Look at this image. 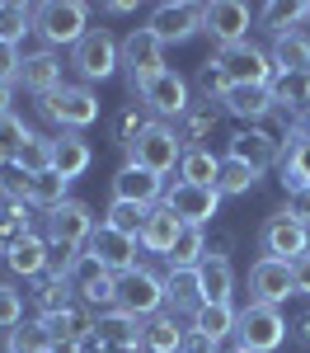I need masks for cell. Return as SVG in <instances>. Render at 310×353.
I'll return each mask as SVG.
<instances>
[{
    "label": "cell",
    "mask_w": 310,
    "mask_h": 353,
    "mask_svg": "<svg viewBox=\"0 0 310 353\" xmlns=\"http://www.w3.org/2000/svg\"><path fill=\"white\" fill-rule=\"evenodd\" d=\"M33 33L47 48H76L89 33V5H80V0H47L33 14Z\"/></svg>",
    "instance_id": "6da1fadb"
},
{
    "label": "cell",
    "mask_w": 310,
    "mask_h": 353,
    "mask_svg": "<svg viewBox=\"0 0 310 353\" xmlns=\"http://www.w3.org/2000/svg\"><path fill=\"white\" fill-rule=\"evenodd\" d=\"M287 339V321L278 306H258L250 301L235 321V353H273Z\"/></svg>",
    "instance_id": "7a4b0ae2"
},
{
    "label": "cell",
    "mask_w": 310,
    "mask_h": 353,
    "mask_svg": "<svg viewBox=\"0 0 310 353\" xmlns=\"http://www.w3.org/2000/svg\"><path fill=\"white\" fill-rule=\"evenodd\" d=\"M122 66H127V85H132V94H141L160 71H169V66H165V43H160L151 28H132V33L122 38Z\"/></svg>",
    "instance_id": "3957f363"
},
{
    "label": "cell",
    "mask_w": 310,
    "mask_h": 353,
    "mask_svg": "<svg viewBox=\"0 0 310 353\" xmlns=\"http://www.w3.org/2000/svg\"><path fill=\"white\" fill-rule=\"evenodd\" d=\"M43 118H52L61 132H80L99 118V99L89 85H61L43 99Z\"/></svg>",
    "instance_id": "277c9868"
},
{
    "label": "cell",
    "mask_w": 310,
    "mask_h": 353,
    "mask_svg": "<svg viewBox=\"0 0 310 353\" xmlns=\"http://www.w3.org/2000/svg\"><path fill=\"white\" fill-rule=\"evenodd\" d=\"M212 66L225 71V81L230 85H273V57L263 52V48H254V43H235V48H217L212 57Z\"/></svg>",
    "instance_id": "5b68a950"
},
{
    "label": "cell",
    "mask_w": 310,
    "mask_h": 353,
    "mask_svg": "<svg viewBox=\"0 0 310 353\" xmlns=\"http://www.w3.org/2000/svg\"><path fill=\"white\" fill-rule=\"evenodd\" d=\"M71 66L80 71L85 81H109L113 71L122 66V48L113 43L109 28H89L80 43L71 48Z\"/></svg>",
    "instance_id": "8992f818"
},
{
    "label": "cell",
    "mask_w": 310,
    "mask_h": 353,
    "mask_svg": "<svg viewBox=\"0 0 310 353\" xmlns=\"http://www.w3.org/2000/svg\"><path fill=\"white\" fill-rule=\"evenodd\" d=\"M160 306H165V283L151 269L118 273V311H127L137 321H151V316H160Z\"/></svg>",
    "instance_id": "52a82bcc"
},
{
    "label": "cell",
    "mask_w": 310,
    "mask_h": 353,
    "mask_svg": "<svg viewBox=\"0 0 310 353\" xmlns=\"http://www.w3.org/2000/svg\"><path fill=\"white\" fill-rule=\"evenodd\" d=\"M160 203H165L184 226H202V231H207V221L217 217V208H221V193L202 189V184H188V179H174Z\"/></svg>",
    "instance_id": "ba28073f"
},
{
    "label": "cell",
    "mask_w": 310,
    "mask_h": 353,
    "mask_svg": "<svg viewBox=\"0 0 310 353\" xmlns=\"http://www.w3.org/2000/svg\"><path fill=\"white\" fill-rule=\"evenodd\" d=\"M250 5H240V0H212V5H202V33H212L217 38V48H235V43H250Z\"/></svg>",
    "instance_id": "9c48e42d"
},
{
    "label": "cell",
    "mask_w": 310,
    "mask_h": 353,
    "mask_svg": "<svg viewBox=\"0 0 310 353\" xmlns=\"http://www.w3.org/2000/svg\"><path fill=\"white\" fill-rule=\"evenodd\" d=\"M127 161H132V165H146L151 174H169L174 165L184 161V141L174 137V128L151 123V128H146V137H141L137 146L127 151Z\"/></svg>",
    "instance_id": "30bf717a"
},
{
    "label": "cell",
    "mask_w": 310,
    "mask_h": 353,
    "mask_svg": "<svg viewBox=\"0 0 310 353\" xmlns=\"http://www.w3.org/2000/svg\"><path fill=\"white\" fill-rule=\"evenodd\" d=\"M263 259H282V264H291V259H301L310 250V226L296 217H287V212H278V217L263 221Z\"/></svg>",
    "instance_id": "8fae6325"
},
{
    "label": "cell",
    "mask_w": 310,
    "mask_h": 353,
    "mask_svg": "<svg viewBox=\"0 0 310 353\" xmlns=\"http://www.w3.org/2000/svg\"><path fill=\"white\" fill-rule=\"evenodd\" d=\"M137 245L141 241L122 236V231H113L109 221H99L94 236H89V245H85V254H89L99 269H109V273H132V269H137Z\"/></svg>",
    "instance_id": "7c38bea8"
},
{
    "label": "cell",
    "mask_w": 310,
    "mask_h": 353,
    "mask_svg": "<svg viewBox=\"0 0 310 353\" xmlns=\"http://www.w3.org/2000/svg\"><path fill=\"white\" fill-rule=\"evenodd\" d=\"M94 212H89V203H80V198H66L56 212H47V241L56 245H71V250H85L89 245V236H94Z\"/></svg>",
    "instance_id": "4fadbf2b"
},
{
    "label": "cell",
    "mask_w": 310,
    "mask_h": 353,
    "mask_svg": "<svg viewBox=\"0 0 310 353\" xmlns=\"http://www.w3.org/2000/svg\"><path fill=\"white\" fill-rule=\"evenodd\" d=\"M71 288L80 292V301L89 306V311H113L118 306V273H109V269H99L89 254H80V264L71 269Z\"/></svg>",
    "instance_id": "5bb4252c"
},
{
    "label": "cell",
    "mask_w": 310,
    "mask_h": 353,
    "mask_svg": "<svg viewBox=\"0 0 310 353\" xmlns=\"http://www.w3.org/2000/svg\"><path fill=\"white\" fill-rule=\"evenodd\" d=\"M230 156L235 161H245L250 170H273V165H282V137L273 132V128H240V132L230 137Z\"/></svg>",
    "instance_id": "9a60e30c"
},
{
    "label": "cell",
    "mask_w": 310,
    "mask_h": 353,
    "mask_svg": "<svg viewBox=\"0 0 310 353\" xmlns=\"http://www.w3.org/2000/svg\"><path fill=\"white\" fill-rule=\"evenodd\" d=\"M287 297H296V288H291V264H282V259H258L250 269V301H258V306H282Z\"/></svg>",
    "instance_id": "2e32d148"
},
{
    "label": "cell",
    "mask_w": 310,
    "mask_h": 353,
    "mask_svg": "<svg viewBox=\"0 0 310 353\" xmlns=\"http://www.w3.org/2000/svg\"><path fill=\"white\" fill-rule=\"evenodd\" d=\"M141 104L155 109L160 118H174V123H179L184 113L193 109V104H188V81H184L179 71H160L155 81L141 90Z\"/></svg>",
    "instance_id": "e0dca14e"
},
{
    "label": "cell",
    "mask_w": 310,
    "mask_h": 353,
    "mask_svg": "<svg viewBox=\"0 0 310 353\" xmlns=\"http://www.w3.org/2000/svg\"><path fill=\"white\" fill-rule=\"evenodd\" d=\"M146 28L160 43H188L193 33H202V5H155Z\"/></svg>",
    "instance_id": "ac0fdd59"
},
{
    "label": "cell",
    "mask_w": 310,
    "mask_h": 353,
    "mask_svg": "<svg viewBox=\"0 0 310 353\" xmlns=\"http://www.w3.org/2000/svg\"><path fill=\"white\" fill-rule=\"evenodd\" d=\"M113 198L118 203H141V208H155L160 198H165V184H160V174H151L146 165H122L118 174H113Z\"/></svg>",
    "instance_id": "d6986e66"
},
{
    "label": "cell",
    "mask_w": 310,
    "mask_h": 353,
    "mask_svg": "<svg viewBox=\"0 0 310 353\" xmlns=\"http://www.w3.org/2000/svg\"><path fill=\"white\" fill-rule=\"evenodd\" d=\"M221 109L235 113V118H245L250 128H258V123H268V118L278 113V104H273V90H268V85H230L221 94Z\"/></svg>",
    "instance_id": "ffe728a7"
},
{
    "label": "cell",
    "mask_w": 310,
    "mask_h": 353,
    "mask_svg": "<svg viewBox=\"0 0 310 353\" xmlns=\"http://www.w3.org/2000/svg\"><path fill=\"white\" fill-rule=\"evenodd\" d=\"M19 85L33 90L38 99H47L52 90H61V57L52 48H43V52H28L24 66H19Z\"/></svg>",
    "instance_id": "44dd1931"
},
{
    "label": "cell",
    "mask_w": 310,
    "mask_h": 353,
    "mask_svg": "<svg viewBox=\"0 0 310 353\" xmlns=\"http://www.w3.org/2000/svg\"><path fill=\"white\" fill-rule=\"evenodd\" d=\"M94 344H99V353L141 344V321L113 306V311H104V316H94Z\"/></svg>",
    "instance_id": "7402d4cb"
},
{
    "label": "cell",
    "mask_w": 310,
    "mask_h": 353,
    "mask_svg": "<svg viewBox=\"0 0 310 353\" xmlns=\"http://www.w3.org/2000/svg\"><path fill=\"white\" fill-rule=\"evenodd\" d=\"M89 161H94V151H89V141H85L80 132H61L52 137V170L71 184V179H80L85 170H89Z\"/></svg>",
    "instance_id": "603a6c76"
},
{
    "label": "cell",
    "mask_w": 310,
    "mask_h": 353,
    "mask_svg": "<svg viewBox=\"0 0 310 353\" xmlns=\"http://www.w3.org/2000/svg\"><path fill=\"white\" fill-rule=\"evenodd\" d=\"M179 236H184V221L174 217L165 203H155V208H151V217H146V226H141V250L165 254V259H169V250H174Z\"/></svg>",
    "instance_id": "cb8c5ba5"
},
{
    "label": "cell",
    "mask_w": 310,
    "mask_h": 353,
    "mask_svg": "<svg viewBox=\"0 0 310 353\" xmlns=\"http://www.w3.org/2000/svg\"><path fill=\"white\" fill-rule=\"evenodd\" d=\"M273 71L278 76H296V71H310V33L301 28H287L273 38Z\"/></svg>",
    "instance_id": "d4e9b609"
},
{
    "label": "cell",
    "mask_w": 310,
    "mask_h": 353,
    "mask_svg": "<svg viewBox=\"0 0 310 353\" xmlns=\"http://www.w3.org/2000/svg\"><path fill=\"white\" fill-rule=\"evenodd\" d=\"M282 174H287V189H301V184H310V128H306V118H301V123L287 132Z\"/></svg>",
    "instance_id": "484cf974"
},
{
    "label": "cell",
    "mask_w": 310,
    "mask_h": 353,
    "mask_svg": "<svg viewBox=\"0 0 310 353\" xmlns=\"http://www.w3.org/2000/svg\"><path fill=\"white\" fill-rule=\"evenodd\" d=\"M165 306H169V316H179V311H193L197 316V306H202V273L197 269H169Z\"/></svg>",
    "instance_id": "4316f807"
},
{
    "label": "cell",
    "mask_w": 310,
    "mask_h": 353,
    "mask_svg": "<svg viewBox=\"0 0 310 353\" xmlns=\"http://www.w3.org/2000/svg\"><path fill=\"white\" fill-rule=\"evenodd\" d=\"M217 118H221V113H217V104H193V109L184 113V118L174 123V137L184 141V151H207L202 141L217 132Z\"/></svg>",
    "instance_id": "83f0119b"
},
{
    "label": "cell",
    "mask_w": 310,
    "mask_h": 353,
    "mask_svg": "<svg viewBox=\"0 0 310 353\" xmlns=\"http://www.w3.org/2000/svg\"><path fill=\"white\" fill-rule=\"evenodd\" d=\"M43 325H47V334H52V344H61V339L85 344V339H94V311H89V306H66V311L47 316Z\"/></svg>",
    "instance_id": "f1b7e54d"
},
{
    "label": "cell",
    "mask_w": 310,
    "mask_h": 353,
    "mask_svg": "<svg viewBox=\"0 0 310 353\" xmlns=\"http://www.w3.org/2000/svg\"><path fill=\"white\" fill-rule=\"evenodd\" d=\"M184 334L179 330V316H151L141 325V349L146 353H184Z\"/></svg>",
    "instance_id": "f546056e"
},
{
    "label": "cell",
    "mask_w": 310,
    "mask_h": 353,
    "mask_svg": "<svg viewBox=\"0 0 310 353\" xmlns=\"http://www.w3.org/2000/svg\"><path fill=\"white\" fill-rule=\"evenodd\" d=\"M202 306H230V292H235V273H230V259H202Z\"/></svg>",
    "instance_id": "4dcf8cb0"
},
{
    "label": "cell",
    "mask_w": 310,
    "mask_h": 353,
    "mask_svg": "<svg viewBox=\"0 0 310 353\" xmlns=\"http://www.w3.org/2000/svg\"><path fill=\"white\" fill-rule=\"evenodd\" d=\"M71 278H56V273H43V278H33V306L43 311V321L56 316V311H66V306H76L71 301Z\"/></svg>",
    "instance_id": "1f68e13d"
},
{
    "label": "cell",
    "mask_w": 310,
    "mask_h": 353,
    "mask_svg": "<svg viewBox=\"0 0 310 353\" xmlns=\"http://www.w3.org/2000/svg\"><path fill=\"white\" fill-rule=\"evenodd\" d=\"M5 264L19 273V278H43L47 273V241L43 236H24V241L5 254Z\"/></svg>",
    "instance_id": "d6a6232c"
},
{
    "label": "cell",
    "mask_w": 310,
    "mask_h": 353,
    "mask_svg": "<svg viewBox=\"0 0 310 353\" xmlns=\"http://www.w3.org/2000/svg\"><path fill=\"white\" fill-rule=\"evenodd\" d=\"M207 259V231L202 226H184V236L169 250V269H202Z\"/></svg>",
    "instance_id": "836d02e7"
},
{
    "label": "cell",
    "mask_w": 310,
    "mask_h": 353,
    "mask_svg": "<svg viewBox=\"0 0 310 353\" xmlns=\"http://www.w3.org/2000/svg\"><path fill=\"white\" fill-rule=\"evenodd\" d=\"M33 5H24V0H0V43H14L19 48V38L24 33H33Z\"/></svg>",
    "instance_id": "e575fe53"
},
{
    "label": "cell",
    "mask_w": 310,
    "mask_h": 353,
    "mask_svg": "<svg viewBox=\"0 0 310 353\" xmlns=\"http://www.w3.org/2000/svg\"><path fill=\"white\" fill-rule=\"evenodd\" d=\"M217 174H221V156H212V151H184V161H179V179L202 184V189H217Z\"/></svg>",
    "instance_id": "d590c367"
},
{
    "label": "cell",
    "mask_w": 310,
    "mask_h": 353,
    "mask_svg": "<svg viewBox=\"0 0 310 353\" xmlns=\"http://www.w3.org/2000/svg\"><path fill=\"white\" fill-rule=\"evenodd\" d=\"M258 184V170H250L245 161H235V156H221V174H217V193L221 198H240V193H250Z\"/></svg>",
    "instance_id": "8d00e7d4"
},
{
    "label": "cell",
    "mask_w": 310,
    "mask_h": 353,
    "mask_svg": "<svg viewBox=\"0 0 310 353\" xmlns=\"http://www.w3.org/2000/svg\"><path fill=\"white\" fill-rule=\"evenodd\" d=\"M235 321H240V311H230V306H197V316H193V330L197 334H207V339H217L221 344L225 334H235Z\"/></svg>",
    "instance_id": "74e56055"
},
{
    "label": "cell",
    "mask_w": 310,
    "mask_h": 353,
    "mask_svg": "<svg viewBox=\"0 0 310 353\" xmlns=\"http://www.w3.org/2000/svg\"><path fill=\"white\" fill-rule=\"evenodd\" d=\"M5 349L10 353H52V334L43 321H24V325H14L5 334Z\"/></svg>",
    "instance_id": "f35d334b"
},
{
    "label": "cell",
    "mask_w": 310,
    "mask_h": 353,
    "mask_svg": "<svg viewBox=\"0 0 310 353\" xmlns=\"http://www.w3.org/2000/svg\"><path fill=\"white\" fill-rule=\"evenodd\" d=\"M0 203H10V208H28V203H33V174L19 170V165L0 170Z\"/></svg>",
    "instance_id": "ab89813d"
},
{
    "label": "cell",
    "mask_w": 310,
    "mask_h": 353,
    "mask_svg": "<svg viewBox=\"0 0 310 353\" xmlns=\"http://www.w3.org/2000/svg\"><path fill=\"white\" fill-rule=\"evenodd\" d=\"M66 179L56 174V170H43V174H33V208H43V212H56L61 203H66Z\"/></svg>",
    "instance_id": "60d3db41"
},
{
    "label": "cell",
    "mask_w": 310,
    "mask_h": 353,
    "mask_svg": "<svg viewBox=\"0 0 310 353\" xmlns=\"http://www.w3.org/2000/svg\"><path fill=\"white\" fill-rule=\"evenodd\" d=\"M146 217H151V208H141V203H118V198H113V208H109V226L122 231V236H132V241H141Z\"/></svg>",
    "instance_id": "b9f144b4"
},
{
    "label": "cell",
    "mask_w": 310,
    "mask_h": 353,
    "mask_svg": "<svg viewBox=\"0 0 310 353\" xmlns=\"http://www.w3.org/2000/svg\"><path fill=\"white\" fill-rule=\"evenodd\" d=\"M258 19H263V28H273V38L278 33H287V28H296V19H306V5L301 0H273V5H263L258 10Z\"/></svg>",
    "instance_id": "7bdbcfd3"
},
{
    "label": "cell",
    "mask_w": 310,
    "mask_h": 353,
    "mask_svg": "<svg viewBox=\"0 0 310 353\" xmlns=\"http://www.w3.org/2000/svg\"><path fill=\"white\" fill-rule=\"evenodd\" d=\"M14 165H19V170H28V174H43V170H52V137H38V132H33L24 146H19Z\"/></svg>",
    "instance_id": "ee69618b"
},
{
    "label": "cell",
    "mask_w": 310,
    "mask_h": 353,
    "mask_svg": "<svg viewBox=\"0 0 310 353\" xmlns=\"http://www.w3.org/2000/svg\"><path fill=\"white\" fill-rule=\"evenodd\" d=\"M24 236H33V231H28L24 208H10V203H0V254H10V250L24 241Z\"/></svg>",
    "instance_id": "f6af8a7d"
},
{
    "label": "cell",
    "mask_w": 310,
    "mask_h": 353,
    "mask_svg": "<svg viewBox=\"0 0 310 353\" xmlns=\"http://www.w3.org/2000/svg\"><path fill=\"white\" fill-rule=\"evenodd\" d=\"M28 137H33V132H28L19 118H0V170L14 165V156H19V146H24Z\"/></svg>",
    "instance_id": "bcb514c9"
},
{
    "label": "cell",
    "mask_w": 310,
    "mask_h": 353,
    "mask_svg": "<svg viewBox=\"0 0 310 353\" xmlns=\"http://www.w3.org/2000/svg\"><path fill=\"white\" fill-rule=\"evenodd\" d=\"M146 128H151V123H146L137 109H122V113H118V123H113V137H118V146H122V151H132L141 137H146Z\"/></svg>",
    "instance_id": "7dc6e473"
},
{
    "label": "cell",
    "mask_w": 310,
    "mask_h": 353,
    "mask_svg": "<svg viewBox=\"0 0 310 353\" xmlns=\"http://www.w3.org/2000/svg\"><path fill=\"white\" fill-rule=\"evenodd\" d=\"M14 325H24V297H19L10 283H0V330L10 334Z\"/></svg>",
    "instance_id": "c3c4849f"
},
{
    "label": "cell",
    "mask_w": 310,
    "mask_h": 353,
    "mask_svg": "<svg viewBox=\"0 0 310 353\" xmlns=\"http://www.w3.org/2000/svg\"><path fill=\"white\" fill-rule=\"evenodd\" d=\"M197 90H202V99L207 104H221V94L230 90V81H225V71H217L212 61L202 66V76H197Z\"/></svg>",
    "instance_id": "681fc988"
},
{
    "label": "cell",
    "mask_w": 310,
    "mask_h": 353,
    "mask_svg": "<svg viewBox=\"0 0 310 353\" xmlns=\"http://www.w3.org/2000/svg\"><path fill=\"white\" fill-rule=\"evenodd\" d=\"M19 66H24V57L14 43H0V85H14L19 81Z\"/></svg>",
    "instance_id": "f907efd6"
},
{
    "label": "cell",
    "mask_w": 310,
    "mask_h": 353,
    "mask_svg": "<svg viewBox=\"0 0 310 353\" xmlns=\"http://www.w3.org/2000/svg\"><path fill=\"white\" fill-rule=\"evenodd\" d=\"M282 212L310 226V184H301V189H287V208H282Z\"/></svg>",
    "instance_id": "816d5d0a"
},
{
    "label": "cell",
    "mask_w": 310,
    "mask_h": 353,
    "mask_svg": "<svg viewBox=\"0 0 310 353\" xmlns=\"http://www.w3.org/2000/svg\"><path fill=\"white\" fill-rule=\"evenodd\" d=\"M291 288H296V297H310V250L301 259H291Z\"/></svg>",
    "instance_id": "f5cc1de1"
},
{
    "label": "cell",
    "mask_w": 310,
    "mask_h": 353,
    "mask_svg": "<svg viewBox=\"0 0 310 353\" xmlns=\"http://www.w3.org/2000/svg\"><path fill=\"white\" fill-rule=\"evenodd\" d=\"M184 353H221V344L207 339V334H197V330H188L184 334Z\"/></svg>",
    "instance_id": "db71d44e"
},
{
    "label": "cell",
    "mask_w": 310,
    "mask_h": 353,
    "mask_svg": "<svg viewBox=\"0 0 310 353\" xmlns=\"http://www.w3.org/2000/svg\"><path fill=\"white\" fill-rule=\"evenodd\" d=\"M230 236H225V231H217V236H207V259H225V254H230Z\"/></svg>",
    "instance_id": "11a10c76"
},
{
    "label": "cell",
    "mask_w": 310,
    "mask_h": 353,
    "mask_svg": "<svg viewBox=\"0 0 310 353\" xmlns=\"http://www.w3.org/2000/svg\"><path fill=\"white\" fill-rule=\"evenodd\" d=\"M0 118H14V85H0Z\"/></svg>",
    "instance_id": "9f6ffc18"
},
{
    "label": "cell",
    "mask_w": 310,
    "mask_h": 353,
    "mask_svg": "<svg viewBox=\"0 0 310 353\" xmlns=\"http://www.w3.org/2000/svg\"><path fill=\"white\" fill-rule=\"evenodd\" d=\"M291 330H296V339H301V344H310V311H301V316L291 321Z\"/></svg>",
    "instance_id": "6f0895ef"
},
{
    "label": "cell",
    "mask_w": 310,
    "mask_h": 353,
    "mask_svg": "<svg viewBox=\"0 0 310 353\" xmlns=\"http://www.w3.org/2000/svg\"><path fill=\"white\" fill-rule=\"evenodd\" d=\"M104 14H132V0H109Z\"/></svg>",
    "instance_id": "680465c9"
},
{
    "label": "cell",
    "mask_w": 310,
    "mask_h": 353,
    "mask_svg": "<svg viewBox=\"0 0 310 353\" xmlns=\"http://www.w3.org/2000/svg\"><path fill=\"white\" fill-rule=\"evenodd\" d=\"M109 353H146L141 344H127V349H109Z\"/></svg>",
    "instance_id": "91938a15"
},
{
    "label": "cell",
    "mask_w": 310,
    "mask_h": 353,
    "mask_svg": "<svg viewBox=\"0 0 310 353\" xmlns=\"http://www.w3.org/2000/svg\"><path fill=\"white\" fill-rule=\"evenodd\" d=\"M306 19H310V5H306Z\"/></svg>",
    "instance_id": "94428289"
},
{
    "label": "cell",
    "mask_w": 310,
    "mask_h": 353,
    "mask_svg": "<svg viewBox=\"0 0 310 353\" xmlns=\"http://www.w3.org/2000/svg\"><path fill=\"white\" fill-rule=\"evenodd\" d=\"M306 128H310V118H306Z\"/></svg>",
    "instance_id": "6125c7cd"
}]
</instances>
